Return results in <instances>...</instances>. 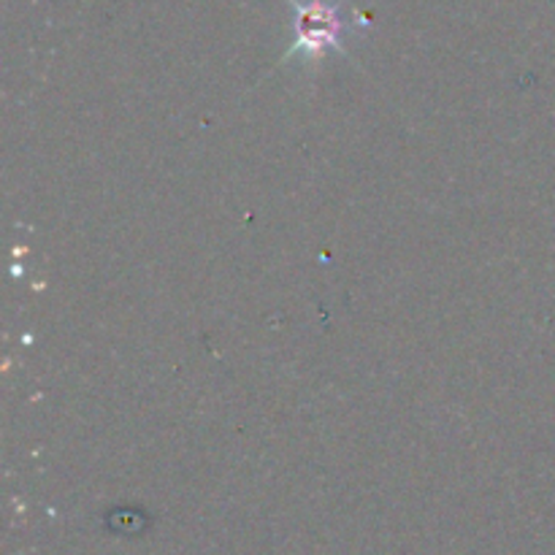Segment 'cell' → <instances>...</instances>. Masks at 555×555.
Segmentation results:
<instances>
[{
    "instance_id": "obj_1",
    "label": "cell",
    "mask_w": 555,
    "mask_h": 555,
    "mask_svg": "<svg viewBox=\"0 0 555 555\" xmlns=\"http://www.w3.org/2000/svg\"><path fill=\"white\" fill-rule=\"evenodd\" d=\"M293 9V33L296 41L285 52L287 63L291 57L320 60L325 52H347L345 33L352 30V20L347 16L345 5L336 0H287Z\"/></svg>"
}]
</instances>
